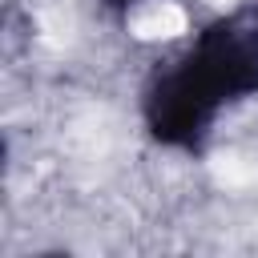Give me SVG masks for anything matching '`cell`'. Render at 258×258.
I'll return each mask as SVG.
<instances>
[{
  "label": "cell",
  "mask_w": 258,
  "mask_h": 258,
  "mask_svg": "<svg viewBox=\"0 0 258 258\" xmlns=\"http://www.w3.org/2000/svg\"><path fill=\"white\" fill-rule=\"evenodd\" d=\"M258 97V4L206 20L141 81V125L153 145L202 153L226 109Z\"/></svg>",
  "instance_id": "obj_1"
},
{
  "label": "cell",
  "mask_w": 258,
  "mask_h": 258,
  "mask_svg": "<svg viewBox=\"0 0 258 258\" xmlns=\"http://www.w3.org/2000/svg\"><path fill=\"white\" fill-rule=\"evenodd\" d=\"M105 12H113V16H129V12H137V8H145L149 0H97Z\"/></svg>",
  "instance_id": "obj_2"
}]
</instances>
